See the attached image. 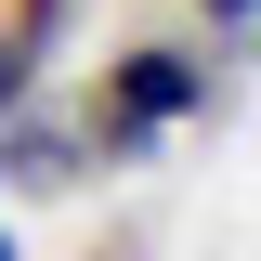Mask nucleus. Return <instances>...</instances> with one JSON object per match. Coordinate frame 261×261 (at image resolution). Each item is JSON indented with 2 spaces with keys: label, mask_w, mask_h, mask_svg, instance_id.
<instances>
[{
  "label": "nucleus",
  "mask_w": 261,
  "mask_h": 261,
  "mask_svg": "<svg viewBox=\"0 0 261 261\" xmlns=\"http://www.w3.org/2000/svg\"><path fill=\"white\" fill-rule=\"evenodd\" d=\"M0 261H27V248H13V222H0Z\"/></svg>",
  "instance_id": "obj_5"
},
{
  "label": "nucleus",
  "mask_w": 261,
  "mask_h": 261,
  "mask_svg": "<svg viewBox=\"0 0 261 261\" xmlns=\"http://www.w3.org/2000/svg\"><path fill=\"white\" fill-rule=\"evenodd\" d=\"M183 118H209V53H183V39H130V53H105V79L79 92V157L130 170V157H157Z\"/></svg>",
  "instance_id": "obj_1"
},
{
  "label": "nucleus",
  "mask_w": 261,
  "mask_h": 261,
  "mask_svg": "<svg viewBox=\"0 0 261 261\" xmlns=\"http://www.w3.org/2000/svg\"><path fill=\"white\" fill-rule=\"evenodd\" d=\"M209 13H222V39H248V13H261V0H209Z\"/></svg>",
  "instance_id": "obj_4"
},
{
  "label": "nucleus",
  "mask_w": 261,
  "mask_h": 261,
  "mask_svg": "<svg viewBox=\"0 0 261 261\" xmlns=\"http://www.w3.org/2000/svg\"><path fill=\"white\" fill-rule=\"evenodd\" d=\"M53 27H65V0H0V39H13L27 65H39V39H53Z\"/></svg>",
  "instance_id": "obj_3"
},
{
  "label": "nucleus",
  "mask_w": 261,
  "mask_h": 261,
  "mask_svg": "<svg viewBox=\"0 0 261 261\" xmlns=\"http://www.w3.org/2000/svg\"><path fill=\"white\" fill-rule=\"evenodd\" d=\"M0 183H13V196H65V183H79V130L13 105V118H0Z\"/></svg>",
  "instance_id": "obj_2"
}]
</instances>
